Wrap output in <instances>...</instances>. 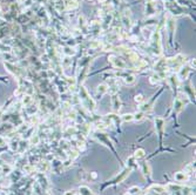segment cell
<instances>
[{
  "instance_id": "6da1fadb",
  "label": "cell",
  "mask_w": 196,
  "mask_h": 195,
  "mask_svg": "<svg viewBox=\"0 0 196 195\" xmlns=\"http://www.w3.org/2000/svg\"><path fill=\"white\" fill-rule=\"evenodd\" d=\"M78 97H79L80 106L85 111H87L89 114H93V113L96 112V102L91 97V94L88 93V90L85 88L83 85L78 87Z\"/></svg>"
},
{
  "instance_id": "7a4b0ae2",
  "label": "cell",
  "mask_w": 196,
  "mask_h": 195,
  "mask_svg": "<svg viewBox=\"0 0 196 195\" xmlns=\"http://www.w3.org/2000/svg\"><path fill=\"white\" fill-rule=\"evenodd\" d=\"M190 102V99L186 93H183L182 90H177L176 92V97L174 99L173 104V115L177 116L184 109V107Z\"/></svg>"
},
{
  "instance_id": "3957f363",
  "label": "cell",
  "mask_w": 196,
  "mask_h": 195,
  "mask_svg": "<svg viewBox=\"0 0 196 195\" xmlns=\"http://www.w3.org/2000/svg\"><path fill=\"white\" fill-rule=\"evenodd\" d=\"M133 172V169L132 168H129V167H125L122 171H121L118 175H115L112 180L107 181L106 183L102 185V187L101 189H105L106 187H108V186H116V185H119L121 182H123V181L126 180L127 178H128L129 175H130V173Z\"/></svg>"
},
{
  "instance_id": "277c9868",
  "label": "cell",
  "mask_w": 196,
  "mask_h": 195,
  "mask_svg": "<svg viewBox=\"0 0 196 195\" xmlns=\"http://www.w3.org/2000/svg\"><path fill=\"white\" fill-rule=\"evenodd\" d=\"M93 136H94V139L95 140H98L100 143H102V145H105L107 148H109V149L113 152L114 154L118 156V154H116V150H115V147H114L113 142H112V140H111V138H109V135L107 134L106 132L103 131H95L94 133H93Z\"/></svg>"
},
{
  "instance_id": "5b68a950",
  "label": "cell",
  "mask_w": 196,
  "mask_h": 195,
  "mask_svg": "<svg viewBox=\"0 0 196 195\" xmlns=\"http://www.w3.org/2000/svg\"><path fill=\"white\" fill-rule=\"evenodd\" d=\"M106 121V123L108 125V128H115L116 131H120V126H121V119L120 116L115 113H111V114H107L102 118Z\"/></svg>"
},
{
  "instance_id": "8992f818",
  "label": "cell",
  "mask_w": 196,
  "mask_h": 195,
  "mask_svg": "<svg viewBox=\"0 0 196 195\" xmlns=\"http://www.w3.org/2000/svg\"><path fill=\"white\" fill-rule=\"evenodd\" d=\"M154 126H155L156 134L158 135L160 143H162L163 136H165V131H166V121H165V119L162 116H156L154 119Z\"/></svg>"
},
{
  "instance_id": "52a82bcc",
  "label": "cell",
  "mask_w": 196,
  "mask_h": 195,
  "mask_svg": "<svg viewBox=\"0 0 196 195\" xmlns=\"http://www.w3.org/2000/svg\"><path fill=\"white\" fill-rule=\"evenodd\" d=\"M35 179H37V182H38V185L41 187L42 190L48 192V190L51 189V182H49V180L47 179V176L45 175V173L39 172L38 174L35 175Z\"/></svg>"
},
{
  "instance_id": "ba28073f",
  "label": "cell",
  "mask_w": 196,
  "mask_h": 195,
  "mask_svg": "<svg viewBox=\"0 0 196 195\" xmlns=\"http://www.w3.org/2000/svg\"><path fill=\"white\" fill-rule=\"evenodd\" d=\"M111 106H112V109L113 113L118 114L122 108V102H121V99L119 97V93L118 94H113L111 95Z\"/></svg>"
},
{
  "instance_id": "9c48e42d",
  "label": "cell",
  "mask_w": 196,
  "mask_h": 195,
  "mask_svg": "<svg viewBox=\"0 0 196 195\" xmlns=\"http://www.w3.org/2000/svg\"><path fill=\"white\" fill-rule=\"evenodd\" d=\"M140 168H141V173H142V175H143L144 178H146L147 180H151V165H149V162H147V161H142V162L140 164Z\"/></svg>"
},
{
  "instance_id": "30bf717a",
  "label": "cell",
  "mask_w": 196,
  "mask_h": 195,
  "mask_svg": "<svg viewBox=\"0 0 196 195\" xmlns=\"http://www.w3.org/2000/svg\"><path fill=\"white\" fill-rule=\"evenodd\" d=\"M189 176L187 173H184L183 171H180V172H176L174 174V180L176 181V183H179V185H183V183H186L187 181L189 180Z\"/></svg>"
},
{
  "instance_id": "8fae6325",
  "label": "cell",
  "mask_w": 196,
  "mask_h": 195,
  "mask_svg": "<svg viewBox=\"0 0 196 195\" xmlns=\"http://www.w3.org/2000/svg\"><path fill=\"white\" fill-rule=\"evenodd\" d=\"M168 83H169V86H170L175 92H177V90H180V86H181L182 81H180V79L177 78V75L173 73V74L168 78Z\"/></svg>"
},
{
  "instance_id": "7c38bea8",
  "label": "cell",
  "mask_w": 196,
  "mask_h": 195,
  "mask_svg": "<svg viewBox=\"0 0 196 195\" xmlns=\"http://www.w3.org/2000/svg\"><path fill=\"white\" fill-rule=\"evenodd\" d=\"M147 190H151V192H153V193H155V194H160V195H165V194L168 193V192H167L166 186L158 185V183H153V185H151Z\"/></svg>"
},
{
  "instance_id": "4fadbf2b",
  "label": "cell",
  "mask_w": 196,
  "mask_h": 195,
  "mask_svg": "<svg viewBox=\"0 0 196 195\" xmlns=\"http://www.w3.org/2000/svg\"><path fill=\"white\" fill-rule=\"evenodd\" d=\"M109 61L113 64L114 67L119 68V69H126V68H127V64L123 60L119 59L118 57H115V55H111V57H109Z\"/></svg>"
},
{
  "instance_id": "5bb4252c",
  "label": "cell",
  "mask_w": 196,
  "mask_h": 195,
  "mask_svg": "<svg viewBox=\"0 0 196 195\" xmlns=\"http://www.w3.org/2000/svg\"><path fill=\"white\" fill-rule=\"evenodd\" d=\"M191 71V67L190 66H182L180 69H179V73H177V78L180 79V81H184V80H188V75Z\"/></svg>"
},
{
  "instance_id": "9a60e30c",
  "label": "cell",
  "mask_w": 196,
  "mask_h": 195,
  "mask_svg": "<svg viewBox=\"0 0 196 195\" xmlns=\"http://www.w3.org/2000/svg\"><path fill=\"white\" fill-rule=\"evenodd\" d=\"M108 93V85L106 83H100L98 87H96V98L98 99H101V98L106 95Z\"/></svg>"
},
{
  "instance_id": "2e32d148",
  "label": "cell",
  "mask_w": 196,
  "mask_h": 195,
  "mask_svg": "<svg viewBox=\"0 0 196 195\" xmlns=\"http://www.w3.org/2000/svg\"><path fill=\"white\" fill-rule=\"evenodd\" d=\"M122 81L126 83V85H134L136 81V76L134 74H123L122 75Z\"/></svg>"
},
{
  "instance_id": "e0dca14e",
  "label": "cell",
  "mask_w": 196,
  "mask_h": 195,
  "mask_svg": "<svg viewBox=\"0 0 196 195\" xmlns=\"http://www.w3.org/2000/svg\"><path fill=\"white\" fill-rule=\"evenodd\" d=\"M38 167L40 168V173H46L51 169V162L47 161V160H45V161H40L38 164Z\"/></svg>"
},
{
  "instance_id": "ac0fdd59",
  "label": "cell",
  "mask_w": 196,
  "mask_h": 195,
  "mask_svg": "<svg viewBox=\"0 0 196 195\" xmlns=\"http://www.w3.org/2000/svg\"><path fill=\"white\" fill-rule=\"evenodd\" d=\"M126 167H129V168H132V169L134 171L135 168L139 167V165H137V160H136L134 156H129V158L127 159V161H126Z\"/></svg>"
},
{
  "instance_id": "d6986e66",
  "label": "cell",
  "mask_w": 196,
  "mask_h": 195,
  "mask_svg": "<svg viewBox=\"0 0 196 195\" xmlns=\"http://www.w3.org/2000/svg\"><path fill=\"white\" fill-rule=\"evenodd\" d=\"M146 155H147V153H146V150L143 148H137V149L134 152V158L139 161V160H142V159L146 158Z\"/></svg>"
},
{
  "instance_id": "ffe728a7",
  "label": "cell",
  "mask_w": 196,
  "mask_h": 195,
  "mask_svg": "<svg viewBox=\"0 0 196 195\" xmlns=\"http://www.w3.org/2000/svg\"><path fill=\"white\" fill-rule=\"evenodd\" d=\"M141 194H142V189L139 186H132L125 195H141Z\"/></svg>"
},
{
  "instance_id": "44dd1931",
  "label": "cell",
  "mask_w": 196,
  "mask_h": 195,
  "mask_svg": "<svg viewBox=\"0 0 196 195\" xmlns=\"http://www.w3.org/2000/svg\"><path fill=\"white\" fill-rule=\"evenodd\" d=\"M78 192H79V195H95L88 186H80Z\"/></svg>"
},
{
  "instance_id": "7402d4cb",
  "label": "cell",
  "mask_w": 196,
  "mask_h": 195,
  "mask_svg": "<svg viewBox=\"0 0 196 195\" xmlns=\"http://www.w3.org/2000/svg\"><path fill=\"white\" fill-rule=\"evenodd\" d=\"M120 119L122 122H132V121H134V115L132 113H126V114L121 115Z\"/></svg>"
},
{
  "instance_id": "603a6c76",
  "label": "cell",
  "mask_w": 196,
  "mask_h": 195,
  "mask_svg": "<svg viewBox=\"0 0 196 195\" xmlns=\"http://www.w3.org/2000/svg\"><path fill=\"white\" fill-rule=\"evenodd\" d=\"M12 172V167L9 165H6L5 162H2V164H0V173H2V174H8V173Z\"/></svg>"
},
{
  "instance_id": "cb8c5ba5",
  "label": "cell",
  "mask_w": 196,
  "mask_h": 195,
  "mask_svg": "<svg viewBox=\"0 0 196 195\" xmlns=\"http://www.w3.org/2000/svg\"><path fill=\"white\" fill-rule=\"evenodd\" d=\"M41 141V138H40V135L38 134H32L31 135V139H30V143L31 145H33V146H37L39 145Z\"/></svg>"
},
{
  "instance_id": "d4e9b609",
  "label": "cell",
  "mask_w": 196,
  "mask_h": 195,
  "mask_svg": "<svg viewBox=\"0 0 196 195\" xmlns=\"http://www.w3.org/2000/svg\"><path fill=\"white\" fill-rule=\"evenodd\" d=\"M134 115V121L136 122H141L142 120H144V118H146V114L143 112H141V111H137L136 113L133 114Z\"/></svg>"
},
{
  "instance_id": "484cf974",
  "label": "cell",
  "mask_w": 196,
  "mask_h": 195,
  "mask_svg": "<svg viewBox=\"0 0 196 195\" xmlns=\"http://www.w3.org/2000/svg\"><path fill=\"white\" fill-rule=\"evenodd\" d=\"M32 101H33V99L31 97L30 94H26V95H24V99H23V104L24 106L26 107V106H28L30 104H32Z\"/></svg>"
},
{
  "instance_id": "4316f807",
  "label": "cell",
  "mask_w": 196,
  "mask_h": 195,
  "mask_svg": "<svg viewBox=\"0 0 196 195\" xmlns=\"http://www.w3.org/2000/svg\"><path fill=\"white\" fill-rule=\"evenodd\" d=\"M134 100H135L136 104L141 105V104H143V102H144L146 98H144V95H142V94H137V95H135V97H134Z\"/></svg>"
},
{
  "instance_id": "83f0119b",
  "label": "cell",
  "mask_w": 196,
  "mask_h": 195,
  "mask_svg": "<svg viewBox=\"0 0 196 195\" xmlns=\"http://www.w3.org/2000/svg\"><path fill=\"white\" fill-rule=\"evenodd\" d=\"M194 171H195V168H194V165H188V166H186V168L183 169V172L184 173H187L189 176L194 173Z\"/></svg>"
},
{
  "instance_id": "f1b7e54d",
  "label": "cell",
  "mask_w": 196,
  "mask_h": 195,
  "mask_svg": "<svg viewBox=\"0 0 196 195\" xmlns=\"http://www.w3.org/2000/svg\"><path fill=\"white\" fill-rule=\"evenodd\" d=\"M67 2H68V4H67V7L68 8H75V7H78V4H76L74 0H68Z\"/></svg>"
},
{
  "instance_id": "f546056e",
  "label": "cell",
  "mask_w": 196,
  "mask_h": 195,
  "mask_svg": "<svg viewBox=\"0 0 196 195\" xmlns=\"http://www.w3.org/2000/svg\"><path fill=\"white\" fill-rule=\"evenodd\" d=\"M64 195H79V192L75 189H71V190H67Z\"/></svg>"
},
{
  "instance_id": "4dcf8cb0",
  "label": "cell",
  "mask_w": 196,
  "mask_h": 195,
  "mask_svg": "<svg viewBox=\"0 0 196 195\" xmlns=\"http://www.w3.org/2000/svg\"><path fill=\"white\" fill-rule=\"evenodd\" d=\"M96 178H98V173L96 172L89 173V179H91V180H96Z\"/></svg>"
},
{
  "instance_id": "1f68e13d",
  "label": "cell",
  "mask_w": 196,
  "mask_h": 195,
  "mask_svg": "<svg viewBox=\"0 0 196 195\" xmlns=\"http://www.w3.org/2000/svg\"><path fill=\"white\" fill-rule=\"evenodd\" d=\"M44 195H45V194H44Z\"/></svg>"
}]
</instances>
